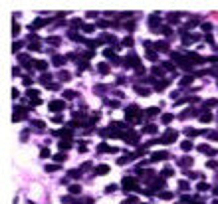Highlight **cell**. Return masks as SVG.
I'll list each match as a JSON object with an SVG mask.
<instances>
[{
  "instance_id": "1",
  "label": "cell",
  "mask_w": 218,
  "mask_h": 204,
  "mask_svg": "<svg viewBox=\"0 0 218 204\" xmlns=\"http://www.w3.org/2000/svg\"><path fill=\"white\" fill-rule=\"evenodd\" d=\"M123 188H125V190H133V188H137V180L125 178V180H123Z\"/></svg>"
},
{
  "instance_id": "2",
  "label": "cell",
  "mask_w": 218,
  "mask_h": 204,
  "mask_svg": "<svg viewBox=\"0 0 218 204\" xmlns=\"http://www.w3.org/2000/svg\"><path fill=\"white\" fill-rule=\"evenodd\" d=\"M174 139H176V131H169V133L163 137V143H173Z\"/></svg>"
},
{
  "instance_id": "3",
  "label": "cell",
  "mask_w": 218,
  "mask_h": 204,
  "mask_svg": "<svg viewBox=\"0 0 218 204\" xmlns=\"http://www.w3.org/2000/svg\"><path fill=\"white\" fill-rule=\"evenodd\" d=\"M167 157H169V155H167L165 151H161V153H155V155L151 157V161H165Z\"/></svg>"
},
{
  "instance_id": "4",
  "label": "cell",
  "mask_w": 218,
  "mask_h": 204,
  "mask_svg": "<svg viewBox=\"0 0 218 204\" xmlns=\"http://www.w3.org/2000/svg\"><path fill=\"white\" fill-rule=\"evenodd\" d=\"M62 107H64V103H62V101H52V103H50V109H52V111H54V109H56V111H60Z\"/></svg>"
},
{
  "instance_id": "5",
  "label": "cell",
  "mask_w": 218,
  "mask_h": 204,
  "mask_svg": "<svg viewBox=\"0 0 218 204\" xmlns=\"http://www.w3.org/2000/svg\"><path fill=\"white\" fill-rule=\"evenodd\" d=\"M180 147H182V151H190V149H192V143H190V141H184Z\"/></svg>"
},
{
  "instance_id": "6",
  "label": "cell",
  "mask_w": 218,
  "mask_h": 204,
  "mask_svg": "<svg viewBox=\"0 0 218 204\" xmlns=\"http://www.w3.org/2000/svg\"><path fill=\"white\" fill-rule=\"evenodd\" d=\"M184 133H186L188 137H194V135H198V131H194V129H190V127H188V129H184Z\"/></svg>"
},
{
  "instance_id": "7",
  "label": "cell",
  "mask_w": 218,
  "mask_h": 204,
  "mask_svg": "<svg viewBox=\"0 0 218 204\" xmlns=\"http://www.w3.org/2000/svg\"><path fill=\"white\" fill-rule=\"evenodd\" d=\"M155 131H157V127H155V125H149V127H145V133H151V135H153Z\"/></svg>"
},
{
  "instance_id": "8",
  "label": "cell",
  "mask_w": 218,
  "mask_h": 204,
  "mask_svg": "<svg viewBox=\"0 0 218 204\" xmlns=\"http://www.w3.org/2000/svg\"><path fill=\"white\" fill-rule=\"evenodd\" d=\"M36 68H38L40 72H44V70H46V62H36Z\"/></svg>"
},
{
  "instance_id": "9",
  "label": "cell",
  "mask_w": 218,
  "mask_h": 204,
  "mask_svg": "<svg viewBox=\"0 0 218 204\" xmlns=\"http://www.w3.org/2000/svg\"><path fill=\"white\" fill-rule=\"evenodd\" d=\"M159 196H161V198H165V200H169V198H173V194H171V192H161Z\"/></svg>"
},
{
  "instance_id": "10",
  "label": "cell",
  "mask_w": 218,
  "mask_h": 204,
  "mask_svg": "<svg viewBox=\"0 0 218 204\" xmlns=\"http://www.w3.org/2000/svg\"><path fill=\"white\" fill-rule=\"evenodd\" d=\"M99 72H103V74H107L109 70H107V66H105V64H99Z\"/></svg>"
},
{
  "instance_id": "11",
  "label": "cell",
  "mask_w": 218,
  "mask_h": 204,
  "mask_svg": "<svg viewBox=\"0 0 218 204\" xmlns=\"http://www.w3.org/2000/svg\"><path fill=\"white\" fill-rule=\"evenodd\" d=\"M107 170H109V168H107V166H99V168H97V172H99V174H105V172H107Z\"/></svg>"
},
{
  "instance_id": "12",
  "label": "cell",
  "mask_w": 218,
  "mask_h": 204,
  "mask_svg": "<svg viewBox=\"0 0 218 204\" xmlns=\"http://www.w3.org/2000/svg\"><path fill=\"white\" fill-rule=\"evenodd\" d=\"M210 119H212V117H210V115H208V113H204V115H202V117H200V121H210Z\"/></svg>"
},
{
  "instance_id": "13",
  "label": "cell",
  "mask_w": 218,
  "mask_h": 204,
  "mask_svg": "<svg viewBox=\"0 0 218 204\" xmlns=\"http://www.w3.org/2000/svg\"><path fill=\"white\" fill-rule=\"evenodd\" d=\"M171 119H173L171 115H163V123H171Z\"/></svg>"
},
{
  "instance_id": "14",
  "label": "cell",
  "mask_w": 218,
  "mask_h": 204,
  "mask_svg": "<svg viewBox=\"0 0 218 204\" xmlns=\"http://www.w3.org/2000/svg\"><path fill=\"white\" fill-rule=\"evenodd\" d=\"M180 163L184 164V166H190V163H192V161H190V159H182V161H180Z\"/></svg>"
},
{
  "instance_id": "15",
  "label": "cell",
  "mask_w": 218,
  "mask_h": 204,
  "mask_svg": "<svg viewBox=\"0 0 218 204\" xmlns=\"http://www.w3.org/2000/svg\"><path fill=\"white\" fill-rule=\"evenodd\" d=\"M64 95H66V97H76V93H74V91H64Z\"/></svg>"
},
{
  "instance_id": "16",
  "label": "cell",
  "mask_w": 218,
  "mask_h": 204,
  "mask_svg": "<svg viewBox=\"0 0 218 204\" xmlns=\"http://www.w3.org/2000/svg\"><path fill=\"white\" fill-rule=\"evenodd\" d=\"M70 190H72V192H74V194H78V192H80V190H82V188H80V186H72V188H70Z\"/></svg>"
}]
</instances>
